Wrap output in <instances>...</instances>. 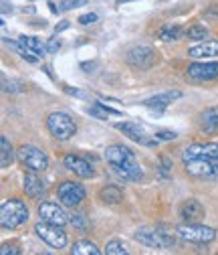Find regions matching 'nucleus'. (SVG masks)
Returning a JSON list of instances; mask_svg holds the SVG:
<instances>
[{"label": "nucleus", "mask_w": 218, "mask_h": 255, "mask_svg": "<svg viewBox=\"0 0 218 255\" xmlns=\"http://www.w3.org/2000/svg\"><path fill=\"white\" fill-rule=\"evenodd\" d=\"M182 162L184 170L196 178L218 180V144H190L182 152Z\"/></svg>", "instance_id": "obj_1"}, {"label": "nucleus", "mask_w": 218, "mask_h": 255, "mask_svg": "<svg viewBox=\"0 0 218 255\" xmlns=\"http://www.w3.org/2000/svg\"><path fill=\"white\" fill-rule=\"evenodd\" d=\"M105 160L111 164L115 174H119L123 180L136 182V180H142V176H144L142 166L136 160V154L121 144H113L105 150Z\"/></svg>", "instance_id": "obj_2"}, {"label": "nucleus", "mask_w": 218, "mask_h": 255, "mask_svg": "<svg viewBox=\"0 0 218 255\" xmlns=\"http://www.w3.org/2000/svg\"><path fill=\"white\" fill-rule=\"evenodd\" d=\"M28 221V209L20 199H6L0 207V225L4 229H16Z\"/></svg>", "instance_id": "obj_3"}, {"label": "nucleus", "mask_w": 218, "mask_h": 255, "mask_svg": "<svg viewBox=\"0 0 218 255\" xmlns=\"http://www.w3.org/2000/svg\"><path fill=\"white\" fill-rule=\"evenodd\" d=\"M136 241L142 243V245H147V247H153V249H168L174 245V233L166 231V227H155V229H147V227H142L136 231Z\"/></svg>", "instance_id": "obj_4"}, {"label": "nucleus", "mask_w": 218, "mask_h": 255, "mask_svg": "<svg viewBox=\"0 0 218 255\" xmlns=\"http://www.w3.org/2000/svg\"><path fill=\"white\" fill-rule=\"evenodd\" d=\"M47 126H49V132H51L57 140H69V138H73L75 132H77L75 122H73L71 116L65 114V112H53V114L47 118Z\"/></svg>", "instance_id": "obj_5"}, {"label": "nucleus", "mask_w": 218, "mask_h": 255, "mask_svg": "<svg viewBox=\"0 0 218 255\" xmlns=\"http://www.w3.org/2000/svg\"><path fill=\"white\" fill-rule=\"evenodd\" d=\"M16 156L20 164L30 172H45L49 168V156L37 146H20Z\"/></svg>", "instance_id": "obj_6"}, {"label": "nucleus", "mask_w": 218, "mask_h": 255, "mask_svg": "<svg viewBox=\"0 0 218 255\" xmlns=\"http://www.w3.org/2000/svg\"><path fill=\"white\" fill-rule=\"evenodd\" d=\"M178 237L184 241H192V243H210L216 239V231L212 227H204L198 223H184L176 229Z\"/></svg>", "instance_id": "obj_7"}, {"label": "nucleus", "mask_w": 218, "mask_h": 255, "mask_svg": "<svg viewBox=\"0 0 218 255\" xmlns=\"http://www.w3.org/2000/svg\"><path fill=\"white\" fill-rule=\"evenodd\" d=\"M35 233L55 249H63L67 245V233L63 231V225H53V223L41 221L35 225Z\"/></svg>", "instance_id": "obj_8"}, {"label": "nucleus", "mask_w": 218, "mask_h": 255, "mask_svg": "<svg viewBox=\"0 0 218 255\" xmlns=\"http://www.w3.org/2000/svg\"><path fill=\"white\" fill-rule=\"evenodd\" d=\"M57 195H59V201L63 203L65 207H79L85 201V188L79 182L65 180V182L59 184Z\"/></svg>", "instance_id": "obj_9"}, {"label": "nucleus", "mask_w": 218, "mask_h": 255, "mask_svg": "<svg viewBox=\"0 0 218 255\" xmlns=\"http://www.w3.org/2000/svg\"><path fill=\"white\" fill-rule=\"evenodd\" d=\"M128 63H130L132 67H136V69L145 71V69L153 67V63H155V51L151 47H147V45L132 47L128 51Z\"/></svg>", "instance_id": "obj_10"}, {"label": "nucleus", "mask_w": 218, "mask_h": 255, "mask_svg": "<svg viewBox=\"0 0 218 255\" xmlns=\"http://www.w3.org/2000/svg\"><path fill=\"white\" fill-rule=\"evenodd\" d=\"M39 217H41V221L53 223V225H65L67 221H71L67 211L61 207L59 203H43L39 207Z\"/></svg>", "instance_id": "obj_11"}, {"label": "nucleus", "mask_w": 218, "mask_h": 255, "mask_svg": "<svg viewBox=\"0 0 218 255\" xmlns=\"http://www.w3.org/2000/svg\"><path fill=\"white\" fill-rule=\"evenodd\" d=\"M119 132H123L130 140H134V142H138V144H144V146H155L158 144V138H153V140H149L147 138V134H145V130L140 126V124H132V122H123V124H117L115 126Z\"/></svg>", "instance_id": "obj_12"}, {"label": "nucleus", "mask_w": 218, "mask_h": 255, "mask_svg": "<svg viewBox=\"0 0 218 255\" xmlns=\"http://www.w3.org/2000/svg\"><path fill=\"white\" fill-rule=\"evenodd\" d=\"M186 71L196 81H210L218 77V63H192Z\"/></svg>", "instance_id": "obj_13"}, {"label": "nucleus", "mask_w": 218, "mask_h": 255, "mask_svg": "<svg viewBox=\"0 0 218 255\" xmlns=\"http://www.w3.org/2000/svg\"><path fill=\"white\" fill-rule=\"evenodd\" d=\"M65 168L75 172L79 178H91L93 174H95V170L91 168V164L85 160V158L77 156V154H67L65 156Z\"/></svg>", "instance_id": "obj_14"}, {"label": "nucleus", "mask_w": 218, "mask_h": 255, "mask_svg": "<svg viewBox=\"0 0 218 255\" xmlns=\"http://www.w3.org/2000/svg\"><path fill=\"white\" fill-rule=\"evenodd\" d=\"M180 217L186 223H200L204 219V207L196 199H188L180 205Z\"/></svg>", "instance_id": "obj_15"}, {"label": "nucleus", "mask_w": 218, "mask_h": 255, "mask_svg": "<svg viewBox=\"0 0 218 255\" xmlns=\"http://www.w3.org/2000/svg\"><path fill=\"white\" fill-rule=\"evenodd\" d=\"M182 93L180 91H166V93H160V95H153V98L145 100L144 106L147 110H155V112H164L174 100H180Z\"/></svg>", "instance_id": "obj_16"}, {"label": "nucleus", "mask_w": 218, "mask_h": 255, "mask_svg": "<svg viewBox=\"0 0 218 255\" xmlns=\"http://www.w3.org/2000/svg\"><path fill=\"white\" fill-rule=\"evenodd\" d=\"M198 128L204 134H218V106L208 108L198 116Z\"/></svg>", "instance_id": "obj_17"}, {"label": "nucleus", "mask_w": 218, "mask_h": 255, "mask_svg": "<svg viewBox=\"0 0 218 255\" xmlns=\"http://www.w3.org/2000/svg\"><path fill=\"white\" fill-rule=\"evenodd\" d=\"M188 57L192 59H210L218 57V43L216 41H204L192 49H188Z\"/></svg>", "instance_id": "obj_18"}, {"label": "nucleus", "mask_w": 218, "mask_h": 255, "mask_svg": "<svg viewBox=\"0 0 218 255\" xmlns=\"http://www.w3.org/2000/svg\"><path fill=\"white\" fill-rule=\"evenodd\" d=\"M45 190H47V186L37 174H26L24 176V193L30 199H41L45 195Z\"/></svg>", "instance_id": "obj_19"}, {"label": "nucleus", "mask_w": 218, "mask_h": 255, "mask_svg": "<svg viewBox=\"0 0 218 255\" xmlns=\"http://www.w3.org/2000/svg\"><path fill=\"white\" fill-rule=\"evenodd\" d=\"M99 199H101L105 205H117V203H121L123 193H121L117 186L107 184V186H103V188L99 190Z\"/></svg>", "instance_id": "obj_20"}, {"label": "nucleus", "mask_w": 218, "mask_h": 255, "mask_svg": "<svg viewBox=\"0 0 218 255\" xmlns=\"http://www.w3.org/2000/svg\"><path fill=\"white\" fill-rule=\"evenodd\" d=\"M14 160V154H12V146L8 142L6 136H0V166L8 168Z\"/></svg>", "instance_id": "obj_21"}, {"label": "nucleus", "mask_w": 218, "mask_h": 255, "mask_svg": "<svg viewBox=\"0 0 218 255\" xmlns=\"http://www.w3.org/2000/svg\"><path fill=\"white\" fill-rule=\"evenodd\" d=\"M180 35H182V28L178 26V24H164L160 30H158V39L160 41H176V39H180Z\"/></svg>", "instance_id": "obj_22"}, {"label": "nucleus", "mask_w": 218, "mask_h": 255, "mask_svg": "<svg viewBox=\"0 0 218 255\" xmlns=\"http://www.w3.org/2000/svg\"><path fill=\"white\" fill-rule=\"evenodd\" d=\"M93 118H97V120H107V116H121V112L113 110V108H107L103 104H93L89 110H87Z\"/></svg>", "instance_id": "obj_23"}, {"label": "nucleus", "mask_w": 218, "mask_h": 255, "mask_svg": "<svg viewBox=\"0 0 218 255\" xmlns=\"http://www.w3.org/2000/svg\"><path fill=\"white\" fill-rule=\"evenodd\" d=\"M73 255H99L101 251L97 249L95 243H91V241H77L71 249Z\"/></svg>", "instance_id": "obj_24"}, {"label": "nucleus", "mask_w": 218, "mask_h": 255, "mask_svg": "<svg viewBox=\"0 0 218 255\" xmlns=\"http://www.w3.org/2000/svg\"><path fill=\"white\" fill-rule=\"evenodd\" d=\"M186 37L192 41H204V39H208V28L204 24H192L186 28Z\"/></svg>", "instance_id": "obj_25"}, {"label": "nucleus", "mask_w": 218, "mask_h": 255, "mask_svg": "<svg viewBox=\"0 0 218 255\" xmlns=\"http://www.w3.org/2000/svg\"><path fill=\"white\" fill-rule=\"evenodd\" d=\"M172 176V160H170V156L162 154L160 156V178H170Z\"/></svg>", "instance_id": "obj_26"}, {"label": "nucleus", "mask_w": 218, "mask_h": 255, "mask_svg": "<svg viewBox=\"0 0 218 255\" xmlns=\"http://www.w3.org/2000/svg\"><path fill=\"white\" fill-rule=\"evenodd\" d=\"M105 253L107 255H126L128 249H126V245H123L121 241H109L107 247H105Z\"/></svg>", "instance_id": "obj_27"}, {"label": "nucleus", "mask_w": 218, "mask_h": 255, "mask_svg": "<svg viewBox=\"0 0 218 255\" xmlns=\"http://www.w3.org/2000/svg\"><path fill=\"white\" fill-rule=\"evenodd\" d=\"M71 225H73L75 229L87 231V227H89V221H87V217H85L83 213H75V215H71Z\"/></svg>", "instance_id": "obj_28"}, {"label": "nucleus", "mask_w": 218, "mask_h": 255, "mask_svg": "<svg viewBox=\"0 0 218 255\" xmlns=\"http://www.w3.org/2000/svg\"><path fill=\"white\" fill-rule=\"evenodd\" d=\"M83 4H87V0H63V2L59 4V10H71V8H77Z\"/></svg>", "instance_id": "obj_29"}, {"label": "nucleus", "mask_w": 218, "mask_h": 255, "mask_svg": "<svg viewBox=\"0 0 218 255\" xmlns=\"http://www.w3.org/2000/svg\"><path fill=\"white\" fill-rule=\"evenodd\" d=\"M2 85H4V91H10V93H16V91H20V83H14V81L2 79Z\"/></svg>", "instance_id": "obj_30"}, {"label": "nucleus", "mask_w": 218, "mask_h": 255, "mask_svg": "<svg viewBox=\"0 0 218 255\" xmlns=\"http://www.w3.org/2000/svg\"><path fill=\"white\" fill-rule=\"evenodd\" d=\"M95 20H97V14H95V12H89V14L79 16V22H81V24H91V22H95Z\"/></svg>", "instance_id": "obj_31"}, {"label": "nucleus", "mask_w": 218, "mask_h": 255, "mask_svg": "<svg viewBox=\"0 0 218 255\" xmlns=\"http://www.w3.org/2000/svg\"><path fill=\"white\" fill-rule=\"evenodd\" d=\"M61 45H63V43H61V39H51L49 41V45H47V49H49V53H57L59 49H61Z\"/></svg>", "instance_id": "obj_32"}, {"label": "nucleus", "mask_w": 218, "mask_h": 255, "mask_svg": "<svg viewBox=\"0 0 218 255\" xmlns=\"http://www.w3.org/2000/svg\"><path fill=\"white\" fill-rule=\"evenodd\" d=\"M155 138H158V140H174L176 134L174 132H158V134H155Z\"/></svg>", "instance_id": "obj_33"}, {"label": "nucleus", "mask_w": 218, "mask_h": 255, "mask_svg": "<svg viewBox=\"0 0 218 255\" xmlns=\"http://www.w3.org/2000/svg\"><path fill=\"white\" fill-rule=\"evenodd\" d=\"M0 253H2V255H8V253H18V249H16V247H10L8 243H4V245H2V249H0Z\"/></svg>", "instance_id": "obj_34"}, {"label": "nucleus", "mask_w": 218, "mask_h": 255, "mask_svg": "<svg viewBox=\"0 0 218 255\" xmlns=\"http://www.w3.org/2000/svg\"><path fill=\"white\" fill-rule=\"evenodd\" d=\"M69 26H71V24H69V20H63L61 24H57V28H55V30H57V33H61V30H65V28H69Z\"/></svg>", "instance_id": "obj_35"}, {"label": "nucleus", "mask_w": 218, "mask_h": 255, "mask_svg": "<svg viewBox=\"0 0 218 255\" xmlns=\"http://www.w3.org/2000/svg\"><path fill=\"white\" fill-rule=\"evenodd\" d=\"M206 16H214V18H216V16H218V4H214V6L206 12Z\"/></svg>", "instance_id": "obj_36"}, {"label": "nucleus", "mask_w": 218, "mask_h": 255, "mask_svg": "<svg viewBox=\"0 0 218 255\" xmlns=\"http://www.w3.org/2000/svg\"><path fill=\"white\" fill-rule=\"evenodd\" d=\"M81 67H83V69H93V67H95V63H83Z\"/></svg>", "instance_id": "obj_37"}, {"label": "nucleus", "mask_w": 218, "mask_h": 255, "mask_svg": "<svg viewBox=\"0 0 218 255\" xmlns=\"http://www.w3.org/2000/svg\"><path fill=\"white\" fill-rule=\"evenodd\" d=\"M123 2H134V0H117V4H123Z\"/></svg>", "instance_id": "obj_38"}]
</instances>
